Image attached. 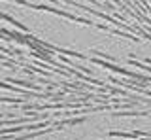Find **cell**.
<instances>
[{
	"mask_svg": "<svg viewBox=\"0 0 151 140\" xmlns=\"http://www.w3.org/2000/svg\"><path fill=\"white\" fill-rule=\"evenodd\" d=\"M0 59H8V57H2V55H0Z\"/></svg>",
	"mask_w": 151,
	"mask_h": 140,
	"instance_id": "1",
	"label": "cell"
}]
</instances>
